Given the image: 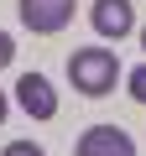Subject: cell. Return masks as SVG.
<instances>
[{
  "mask_svg": "<svg viewBox=\"0 0 146 156\" xmlns=\"http://www.w3.org/2000/svg\"><path fill=\"white\" fill-rule=\"evenodd\" d=\"M68 78L84 99H104L115 83H120V57L110 47H78L68 57Z\"/></svg>",
  "mask_w": 146,
  "mask_h": 156,
  "instance_id": "6da1fadb",
  "label": "cell"
},
{
  "mask_svg": "<svg viewBox=\"0 0 146 156\" xmlns=\"http://www.w3.org/2000/svg\"><path fill=\"white\" fill-rule=\"evenodd\" d=\"M21 26L37 31V37H57L68 21H73V0H21Z\"/></svg>",
  "mask_w": 146,
  "mask_h": 156,
  "instance_id": "7a4b0ae2",
  "label": "cell"
},
{
  "mask_svg": "<svg viewBox=\"0 0 146 156\" xmlns=\"http://www.w3.org/2000/svg\"><path fill=\"white\" fill-rule=\"evenodd\" d=\"M73 156H136V140L120 125H89L73 146Z\"/></svg>",
  "mask_w": 146,
  "mask_h": 156,
  "instance_id": "3957f363",
  "label": "cell"
},
{
  "mask_svg": "<svg viewBox=\"0 0 146 156\" xmlns=\"http://www.w3.org/2000/svg\"><path fill=\"white\" fill-rule=\"evenodd\" d=\"M89 21H94V31H99V37L120 42V37H130V31H136V5H130V0H94Z\"/></svg>",
  "mask_w": 146,
  "mask_h": 156,
  "instance_id": "277c9868",
  "label": "cell"
},
{
  "mask_svg": "<svg viewBox=\"0 0 146 156\" xmlns=\"http://www.w3.org/2000/svg\"><path fill=\"white\" fill-rule=\"evenodd\" d=\"M16 104H21L31 120H52V115H57V89L47 83L42 73H21V83H16Z\"/></svg>",
  "mask_w": 146,
  "mask_h": 156,
  "instance_id": "5b68a950",
  "label": "cell"
},
{
  "mask_svg": "<svg viewBox=\"0 0 146 156\" xmlns=\"http://www.w3.org/2000/svg\"><path fill=\"white\" fill-rule=\"evenodd\" d=\"M125 83H130V99H136V104H146V62L125 73Z\"/></svg>",
  "mask_w": 146,
  "mask_h": 156,
  "instance_id": "8992f818",
  "label": "cell"
},
{
  "mask_svg": "<svg viewBox=\"0 0 146 156\" xmlns=\"http://www.w3.org/2000/svg\"><path fill=\"white\" fill-rule=\"evenodd\" d=\"M0 156H47V151H42L37 140H11V146L0 151Z\"/></svg>",
  "mask_w": 146,
  "mask_h": 156,
  "instance_id": "52a82bcc",
  "label": "cell"
},
{
  "mask_svg": "<svg viewBox=\"0 0 146 156\" xmlns=\"http://www.w3.org/2000/svg\"><path fill=\"white\" fill-rule=\"evenodd\" d=\"M11 57H16V42H11V31H0V68H11Z\"/></svg>",
  "mask_w": 146,
  "mask_h": 156,
  "instance_id": "ba28073f",
  "label": "cell"
},
{
  "mask_svg": "<svg viewBox=\"0 0 146 156\" xmlns=\"http://www.w3.org/2000/svg\"><path fill=\"white\" fill-rule=\"evenodd\" d=\"M5 115H11V99H5V89H0V125H5Z\"/></svg>",
  "mask_w": 146,
  "mask_h": 156,
  "instance_id": "9c48e42d",
  "label": "cell"
},
{
  "mask_svg": "<svg viewBox=\"0 0 146 156\" xmlns=\"http://www.w3.org/2000/svg\"><path fill=\"white\" fill-rule=\"evenodd\" d=\"M141 47H146V26H141Z\"/></svg>",
  "mask_w": 146,
  "mask_h": 156,
  "instance_id": "30bf717a",
  "label": "cell"
}]
</instances>
